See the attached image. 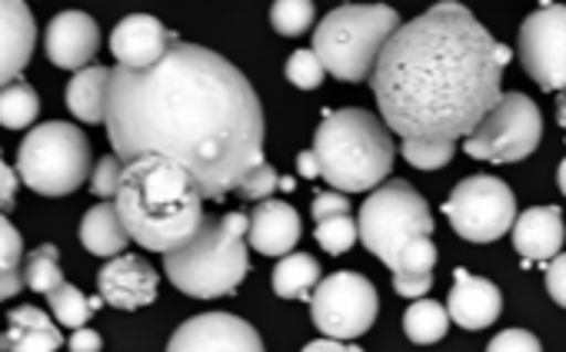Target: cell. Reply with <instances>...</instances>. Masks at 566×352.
<instances>
[{
  "mask_svg": "<svg viewBox=\"0 0 566 352\" xmlns=\"http://www.w3.org/2000/svg\"><path fill=\"white\" fill-rule=\"evenodd\" d=\"M104 127L124 167L167 157L190 173L203 200L237 193L266 160L263 107L250 81L220 54L184 41L147 71L114 67Z\"/></svg>",
  "mask_w": 566,
  "mask_h": 352,
  "instance_id": "6da1fadb",
  "label": "cell"
},
{
  "mask_svg": "<svg viewBox=\"0 0 566 352\" xmlns=\"http://www.w3.org/2000/svg\"><path fill=\"white\" fill-rule=\"evenodd\" d=\"M506 64L510 47L463 4L443 0L390 38L370 87L397 137L457 143L500 104Z\"/></svg>",
  "mask_w": 566,
  "mask_h": 352,
  "instance_id": "7a4b0ae2",
  "label": "cell"
},
{
  "mask_svg": "<svg viewBox=\"0 0 566 352\" xmlns=\"http://www.w3.org/2000/svg\"><path fill=\"white\" fill-rule=\"evenodd\" d=\"M114 206L130 239L164 256L190 243L203 223V193L190 173L167 157L127 163Z\"/></svg>",
  "mask_w": 566,
  "mask_h": 352,
  "instance_id": "3957f363",
  "label": "cell"
},
{
  "mask_svg": "<svg viewBox=\"0 0 566 352\" xmlns=\"http://www.w3.org/2000/svg\"><path fill=\"white\" fill-rule=\"evenodd\" d=\"M314 153L321 177L337 193H370L380 190L394 170L397 143L394 130L364 107H347L324 114L314 134Z\"/></svg>",
  "mask_w": 566,
  "mask_h": 352,
  "instance_id": "277c9868",
  "label": "cell"
},
{
  "mask_svg": "<svg viewBox=\"0 0 566 352\" xmlns=\"http://www.w3.org/2000/svg\"><path fill=\"white\" fill-rule=\"evenodd\" d=\"M247 230L250 216L243 213L203 216L193 239L164 256L167 279L193 299L230 296L250 273Z\"/></svg>",
  "mask_w": 566,
  "mask_h": 352,
  "instance_id": "5b68a950",
  "label": "cell"
},
{
  "mask_svg": "<svg viewBox=\"0 0 566 352\" xmlns=\"http://www.w3.org/2000/svg\"><path fill=\"white\" fill-rule=\"evenodd\" d=\"M400 28V14L387 4H344L317 24L311 51L331 77L360 84L374 77L390 38Z\"/></svg>",
  "mask_w": 566,
  "mask_h": 352,
  "instance_id": "8992f818",
  "label": "cell"
},
{
  "mask_svg": "<svg viewBox=\"0 0 566 352\" xmlns=\"http://www.w3.org/2000/svg\"><path fill=\"white\" fill-rule=\"evenodd\" d=\"M18 173L24 186L41 196H67L81 190L87 177L94 173L91 143L74 124H64V120L41 124L21 143Z\"/></svg>",
  "mask_w": 566,
  "mask_h": 352,
  "instance_id": "52a82bcc",
  "label": "cell"
},
{
  "mask_svg": "<svg viewBox=\"0 0 566 352\" xmlns=\"http://www.w3.org/2000/svg\"><path fill=\"white\" fill-rule=\"evenodd\" d=\"M357 226L364 249H370L390 273L417 236H433L430 206L407 180H387L380 190H374V196H367L360 206Z\"/></svg>",
  "mask_w": 566,
  "mask_h": 352,
  "instance_id": "ba28073f",
  "label": "cell"
},
{
  "mask_svg": "<svg viewBox=\"0 0 566 352\" xmlns=\"http://www.w3.org/2000/svg\"><path fill=\"white\" fill-rule=\"evenodd\" d=\"M539 140H543L539 107L523 94H503L500 104L480 120V127L463 140V153L503 167L536 153Z\"/></svg>",
  "mask_w": 566,
  "mask_h": 352,
  "instance_id": "9c48e42d",
  "label": "cell"
},
{
  "mask_svg": "<svg viewBox=\"0 0 566 352\" xmlns=\"http://www.w3.org/2000/svg\"><path fill=\"white\" fill-rule=\"evenodd\" d=\"M443 213L457 236L470 243H493L516 223V196L500 177H467L453 186Z\"/></svg>",
  "mask_w": 566,
  "mask_h": 352,
  "instance_id": "30bf717a",
  "label": "cell"
},
{
  "mask_svg": "<svg viewBox=\"0 0 566 352\" xmlns=\"http://www.w3.org/2000/svg\"><path fill=\"white\" fill-rule=\"evenodd\" d=\"M380 312V296L377 286L350 269L331 273L321 279V286L311 296V316L314 326L327 335V339H340L350 342L357 335H364Z\"/></svg>",
  "mask_w": 566,
  "mask_h": 352,
  "instance_id": "8fae6325",
  "label": "cell"
},
{
  "mask_svg": "<svg viewBox=\"0 0 566 352\" xmlns=\"http://www.w3.org/2000/svg\"><path fill=\"white\" fill-rule=\"evenodd\" d=\"M520 64L543 90H566V8L543 4L520 28Z\"/></svg>",
  "mask_w": 566,
  "mask_h": 352,
  "instance_id": "7c38bea8",
  "label": "cell"
},
{
  "mask_svg": "<svg viewBox=\"0 0 566 352\" xmlns=\"http://www.w3.org/2000/svg\"><path fill=\"white\" fill-rule=\"evenodd\" d=\"M167 352H263V339L240 316L203 312L187 319L170 335Z\"/></svg>",
  "mask_w": 566,
  "mask_h": 352,
  "instance_id": "4fadbf2b",
  "label": "cell"
},
{
  "mask_svg": "<svg viewBox=\"0 0 566 352\" xmlns=\"http://www.w3.org/2000/svg\"><path fill=\"white\" fill-rule=\"evenodd\" d=\"M174 44H180V38L150 14H130L111 34V51L117 57V67H130V71H147L160 64Z\"/></svg>",
  "mask_w": 566,
  "mask_h": 352,
  "instance_id": "5bb4252c",
  "label": "cell"
},
{
  "mask_svg": "<svg viewBox=\"0 0 566 352\" xmlns=\"http://www.w3.org/2000/svg\"><path fill=\"white\" fill-rule=\"evenodd\" d=\"M157 286H160L157 269L144 256H134V253L114 256L97 273V292L104 296V302L114 309H127V312L150 306L157 299Z\"/></svg>",
  "mask_w": 566,
  "mask_h": 352,
  "instance_id": "9a60e30c",
  "label": "cell"
},
{
  "mask_svg": "<svg viewBox=\"0 0 566 352\" xmlns=\"http://www.w3.org/2000/svg\"><path fill=\"white\" fill-rule=\"evenodd\" d=\"M48 57L61 71H87L101 47V28L84 11H64L48 28Z\"/></svg>",
  "mask_w": 566,
  "mask_h": 352,
  "instance_id": "2e32d148",
  "label": "cell"
},
{
  "mask_svg": "<svg viewBox=\"0 0 566 352\" xmlns=\"http://www.w3.org/2000/svg\"><path fill=\"white\" fill-rule=\"evenodd\" d=\"M38 44V24L21 0H0V90L21 81Z\"/></svg>",
  "mask_w": 566,
  "mask_h": 352,
  "instance_id": "e0dca14e",
  "label": "cell"
},
{
  "mask_svg": "<svg viewBox=\"0 0 566 352\" xmlns=\"http://www.w3.org/2000/svg\"><path fill=\"white\" fill-rule=\"evenodd\" d=\"M447 309H450V319L460 326V329H486L500 319V309H503V296L500 289L483 279V276H473L470 269L457 266L453 269V286H450V296H447Z\"/></svg>",
  "mask_w": 566,
  "mask_h": 352,
  "instance_id": "ac0fdd59",
  "label": "cell"
},
{
  "mask_svg": "<svg viewBox=\"0 0 566 352\" xmlns=\"http://www.w3.org/2000/svg\"><path fill=\"white\" fill-rule=\"evenodd\" d=\"M301 213L283 200H263L250 213L247 243L263 256H291L301 243Z\"/></svg>",
  "mask_w": 566,
  "mask_h": 352,
  "instance_id": "d6986e66",
  "label": "cell"
},
{
  "mask_svg": "<svg viewBox=\"0 0 566 352\" xmlns=\"http://www.w3.org/2000/svg\"><path fill=\"white\" fill-rule=\"evenodd\" d=\"M566 226L559 206H533L513 223V249L523 263H553L563 253Z\"/></svg>",
  "mask_w": 566,
  "mask_h": 352,
  "instance_id": "ffe728a7",
  "label": "cell"
},
{
  "mask_svg": "<svg viewBox=\"0 0 566 352\" xmlns=\"http://www.w3.org/2000/svg\"><path fill=\"white\" fill-rule=\"evenodd\" d=\"M8 352H57L64 345L61 329L38 306H18L8 312Z\"/></svg>",
  "mask_w": 566,
  "mask_h": 352,
  "instance_id": "44dd1931",
  "label": "cell"
},
{
  "mask_svg": "<svg viewBox=\"0 0 566 352\" xmlns=\"http://www.w3.org/2000/svg\"><path fill=\"white\" fill-rule=\"evenodd\" d=\"M111 67H87L81 74H74V81L67 84V110L81 120V124H104L107 120V94H111Z\"/></svg>",
  "mask_w": 566,
  "mask_h": 352,
  "instance_id": "7402d4cb",
  "label": "cell"
},
{
  "mask_svg": "<svg viewBox=\"0 0 566 352\" xmlns=\"http://www.w3.org/2000/svg\"><path fill=\"white\" fill-rule=\"evenodd\" d=\"M81 243L87 253L94 256H124L127 243H130V233L127 226L120 223V213L114 203H97L84 213V223H81Z\"/></svg>",
  "mask_w": 566,
  "mask_h": 352,
  "instance_id": "603a6c76",
  "label": "cell"
},
{
  "mask_svg": "<svg viewBox=\"0 0 566 352\" xmlns=\"http://www.w3.org/2000/svg\"><path fill=\"white\" fill-rule=\"evenodd\" d=\"M321 263L311 253H291L280 256L276 269H273V292L280 299H301L311 302L314 289L321 286Z\"/></svg>",
  "mask_w": 566,
  "mask_h": 352,
  "instance_id": "cb8c5ba5",
  "label": "cell"
},
{
  "mask_svg": "<svg viewBox=\"0 0 566 352\" xmlns=\"http://www.w3.org/2000/svg\"><path fill=\"white\" fill-rule=\"evenodd\" d=\"M450 329V309L433 302V299H413L410 309L403 312V332L410 342L417 345H430V342H440Z\"/></svg>",
  "mask_w": 566,
  "mask_h": 352,
  "instance_id": "d4e9b609",
  "label": "cell"
},
{
  "mask_svg": "<svg viewBox=\"0 0 566 352\" xmlns=\"http://www.w3.org/2000/svg\"><path fill=\"white\" fill-rule=\"evenodd\" d=\"M48 302H51L57 322L67 326V329H84L87 319H91L101 306H107L101 292H97V296H84V292H81L77 286H71V282L57 286V289L48 296Z\"/></svg>",
  "mask_w": 566,
  "mask_h": 352,
  "instance_id": "484cf974",
  "label": "cell"
},
{
  "mask_svg": "<svg viewBox=\"0 0 566 352\" xmlns=\"http://www.w3.org/2000/svg\"><path fill=\"white\" fill-rule=\"evenodd\" d=\"M38 114H41V97L31 84L14 81L11 87L0 90V127L24 130L38 120Z\"/></svg>",
  "mask_w": 566,
  "mask_h": 352,
  "instance_id": "4316f807",
  "label": "cell"
},
{
  "mask_svg": "<svg viewBox=\"0 0 566 352\" xmlns=\"http://www.w3.org/2000/svg\"><path fill=\"white\" fill-rule=\"evenodd\" d=\"M57 246L54 243H44L38 246L31 256H28V266H24V282L41 292V296H51L57 286H64V273H61V263H57Z\"/></svg>",
  "mask_w": 566,
  "mask_h": 352,
  "instance_id": "83f0119b",
  "label": "cell"
},
{
  "mask_svg": "<svg viewBox=\"0 0 566 352\" xmlns=\"http://www.w3.org/2000/svg\"><path fill=\"white\" fill-rule=\"evenodd\" d=\"M314 11L311 0H276L270 8V24L280 38H301L314 24Z\"/></svg>",
  "mask_w": 566,
  "mask_h": 352,
  "instance_id": "f1b7e54d",
  "label": "cell"
},
{
  "mask_svg": "<svg viewBox=\"0 0 566 352\" xmlns=\"http://www.w3.org/2000/svg\"><path fill=\"white\" fill-rule=\"evenodd\" d=\"M317 243L331 253V256H344L347 249H354V243L360 239V226L350 213L344 216H331V220H321L317 230H314Z\"/></svg>",
  "mask_w": 566,
  "mask_h": 352,
  "instance_id": "f546056e",
  "label": "cell"
},
{
  "mask_svg": "<svg viewBox=\"0 0 566 352\" xmlns=\"http://www.w3.org/2000/svg\"><path fill=\"white\" fill-rule=\"evenodd\" d=\"M453 150L457 143H427V140H403V160L413 167V170H443L450 160H453Z\"/></svg>",
  "mask_w": 566,
  "mask_h": 352,
  "instance_id": "4dcf8cb0",
  "label": "cell"
},
{
  "mask_svg": "<svg viewBox=\"0 0 566 352\" xmlns=\"http://www.w3.org/2000/svg\"><path fill=\"white\" fill-rule=\"evenodd\" d=\"M433 266H437L433 236H417V239L403 249V256H400L394 276H433Z\"/></svg>",
  "mask_w": 566,
  "mask_h": 352,
  "instance_id": "1f68e13d",
  "label": "cell"
},
{
  "mask_svg": "<svg viewBox=\"0 0 566 352\" xmlns=\"http://www.w3.org/2000/svg\"><path fill=\"white\" fill-rule=\"evenodd\" d=\"M324 64L314 51H297L291 54L287 61V81L297 87V90H317L324 84Z\"/></svg>",
  "mask_w": 566,
  "mask_h": 352,
  "instance_id": "d6a6232c",
  "label": "cell"
},
{
  "mask_svg": "<svg viewBox=\"0 0 566 352\" xmlns=\"http://www.w3.org/2000/svg\"><path fill=\"white\" fill-rule=\"evenodd\" d=\"M280 183H283V177H276V167H273L270 160H263V163H256V167L247 173V180L237 186V193H240L243 200L263 203V200L273 196V190H280Z\"/></svg>",
  "mask_w": 566,
  "mask_h": 352,
  "instance_id": "836d02e7",
  "label": "cell"
},
{
  "mask_svg": "<svg viewBox=\"0 0 566 352\" xmlns=\"http://www.w3.org/2000/svg\"><path fill=\"white\" fill-rule=\"evenodd\" d=\"M21 259H24V239L18 226L0 213V276L21 273Z\"/></svg>",
  "mask_w": 566,
  "mask_h": 352,
  "instance_id": "e575fe53",
  "label": "cell"
},
{
  "mask_svg": "<svg viewBox=\"0 0 566 352\" xmlns=\"http://www.w3.org/2000/svg\"><path fill=\"white\" fill-rule=\"evenodd\" d=\"M120 180H124V163L111 153V157H104V160L94 167V173H91V190H94V196L114 203L117 193H120Z\"/></svg>",
  "mask_w": 566,
  "mask_h": 352,
  "instance_id": "d590c367",
  "label": "cell"
},
{
  "mask_svg": "<svg viewBox=\"0 0 566 352\" xmlns=\"http://www.w3.org/2000/svg\"><path fill=\"white\" fill-rule=\"evenodd\" d=\"M486 352H543V345L530 329H503L490 339Z\"/></svg>",
  "mask_w": 566,
  "mask_h": 352,
  "instance_id": "8d00e7d4",
  "label": "cell"
},
{
  "mask_svg": "<svg viewBox=\"0 0 566 352\" xmlns=\"http://www.w3.org/2000/svg\"><path fill=\"white\" fill-rule=\"evenodd\" d=\"M311 213H314V220H317V223H321V220H331V216H344V213H350V200H347L344 193H337V190H331V193H317V196H314Z\"/></svg>",
  "mask_w": 566,
  "mask_h": 352,
  "instance_id": "74e56055",
  "label": "cell"
},
{
  "mask_svg": "<svg viewBox=\"0 0 566 352\" xmlns=\"http://www.w3.org/2000/svg\"><path fill=\"white\" fill-rule=\"evenodd\" d=\"M546 292L556 306L566 309V253H559L553 263H546Z\"/></svg>",
  "mask_w": 566,
  "mask_h": 352,
  "instance_id": "f35d334b",
  "label": "cell"
},
{
  "mask_svg": "<svg viewBox=\"0 0 566 352\" xmlns=\"http://www.w3.org/2000/svg\"><path fill=\"white\" fill-rule=\"evenodd\" d=\"M18 203V173L0 157V213H11Z\"/></svg>",
  "mask_w": 566,
  "mask_h": 352,
  "instance_id": "ab89813d",
  "label": "cell"
},
{
  "mask_svg": "<svg viewBox=\"0 0 566 352\" xmlns=\"http://www.w3.org/2000/svg\"><path fill=\"white\" fill-rule=\"evenodd\" d=\"M433 286V276H394V289L403 299H423Z\"/></svg>",
  "mask_w": 566,
  "mask_h": 352,
  "instance_id": "60d3db41",
  "label": "cell"
},
{
  "mask_svg": "<svg viewBox=\"0 0 566 352\" xmlns=\"http://www.w3.org/2000/svg\"><path fill=\"white\" fill-rule=\"evenodd\" d=\"M67 349H71V352H101V349H104V339H101L97 329H87V326H84V329H74Z\"/></svg>",
  "mask_w": 566,
  "mask_h": 352,
  "instance_id": "b9f144b4",
  "label": "cell"
},
{
  "mask_svg": "<svg viewBox=\"0 0 566 352\" xmlns=\"http://www.w3.org/2000/svg\"><path fill=\"white\" fill-rule=\"evenodd\" d=\"M301 352H364L360 345H354V342H340V339H314V342H307Z\"/></svg>",
  "mask_w": 566,
  "mask_h": 352,
  "instance_id": "7bdbcfd3",
  "label": "cell"
},
{
  "mask_svg": "<svg viewBox=\"0 0 566 352\" xmlns=\"http://www.w3.org/2000/svg\"><path fill=\"white\" fill-rule=\"evenodd\" d=\"M297 173H301L304 180H317V177H321V163H317V153H314V150L297 153Z\"/></svg>",
  "mask_w": 566,
  "mask_h": 352,
  "instance_id": "ee69618b",
  "label": "cell"
},
{
  "mask_svg": "<svg viewBox=\"0 0 566 352\" xmlns=\"http://www.w3.org/2000/svg\"><path fill=\"white\" fill-rule=\"evenodd\" d=\"M24 286H28V282H24V273L0 276V302H4V299H14Z\"/></svg>",
  "mask_w": 566,
  "mask_h": 352,
  "instance_id": "f6af8a7d",
  "label": "cell"
},
{
  "mask_svg": "<svg viewBox=\"0 0 566 352\" xmlns=\"http://www.w3.org/2000/svg\"><path fill=\"white\" fill-rule=\"evenodd\" d=\"M556 120H559V127L566 130V90H563L559 100H556Z\"/></svg>",
  "mask_w": 566,
  "mask_h": 352,
  "instance_id": "bcb514c9",
  "label": "cell"
},
{
  "mask_svg": "<svg viewBox=\"0 0 566 352\" xmlns=\"http://www.w3.org/2000/svg\"><path fill=\"white\" fill-rule=\"evenodd\" d=\"M556 186H559V193L566 196V157H563V163L556 167Z\"/></svg>",
  "mask_w": 566,
  "mask_h": 352,
  "instance_id": "7dc6e473",
  "label": "cell"
},
{
  "mask_svg": "<svg viewBox=\"0 0 566 352\" xmlns=\"http://www.w3.org/2000/svg\"><path fill=\"white\" fill-rule=\"evenodd\" d=\"M0 349H8V339L4 335H0Z\"/></svg>",
  "mask_w": 566,
  "mask_h": 352,
  "instance_id": "c3c4849f",
  "label": "cell"
}]
</instances>
